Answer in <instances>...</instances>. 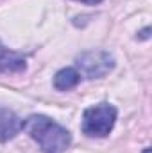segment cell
<instances>
[{
    "instance_id": "6da1fadb",
    "label": "cell",
    "mask_w": 152,
    "mask_h": 153,
    "mask_svg": "<svg viewBox=\"0 0 152 153\" xmlns=\"http://www.w3.org/2000/svg\"><path fill=\"white\" fill-rule=\"evenodd\" d=\"M22 130H25L29 137L38 143L43 153H65L72 144V134L47 116H29L22 121Z\"/></svg>"
},
{
    "instance_id": "7a4b0ae2",
    "label": "cell",
    "mask_w": 152,
    "mask_h": 153,
    "mask_svg": "<svg viewBox=\"0 0 152 153\" xmlns=\"http://www.w3.org/2000/svg\"><path fill=\"white\" fill-rule=\"evenodd\" d=\"M118 111L111 103H97L93 107H88L82 114V134L88 137H106L111 134L116 123Z\"/></svg>"
},
{
    "instance_id": "3957f363",
    "label": "cell",
    "mask_w": 152,
    "mask_h": 153,
    "mask_svg": "<svg viewBox=\"0 0 152 153\" xmlns=\"http://www.w3.org/2000/svg\"><path fill=\"white\" fill-rule=\"evenodd\" d=\"M77 71L86 78H102L114 68V59L104 50H90L77 55Z\"/></svg>"
},
{
    "instance_id": "277c9868",
    "label": "cell",
    "mask_w": 152,
    "mask_h": 153,
    "mask_svg": "<svg viewBox=\"0 0 152 153\" xmlns=\"http://www.w3.org/2000/svg\"><path fill=\"white\" fill-rule=\"evenodd\" d=\"M25 70H27V59L18 52L9 50L0 41V73L2 75H18V73H23Z\"/></svg>"
},
{
    "instance_id": "5b68a950",
    "label": "cell",
    "mask_w": 152,
    "mask_h": 153,
    "mask_svg": "<svg viewBox=\"0 0 152 153\" xmlns=\"http://www.w3.org/2000/svg\"><path fill=\"white\" fill-rule=\"evenodd\" d=\"M20 130H22L20 117L13 111L0 107V143H5V141L16 137Z\"/></svg>"
},
{
    "instance_id": "8992f818",
    "label": "cell",
    "mask_w": 152,
    "mask_h": 153,
    "mask_svg": "<svg viewBox=\"0 0 152 153\" xmlns=\"http://www.w3.org/2000/svg\"><path fill=\"white\" fill-rule=\"evenodd\" d=\"M81 73L75 68H63L54 75V87L57 91H70L81 84Z\"/></svg>"
},
{
    "instance_id": "52a82bcc",
    "label": "cell",
    "mask_w": 152,
    "mask_h": 153,
    "mask_svg": "<svg viewBox=\"0 0 152 153\" xmlns=\"http://www.w3.org/2000/svg\"><path fill=\"white\" fill-rule=\"evenodd\" d=\"M75 2H81V4H90V5H95V4H100L102 0H75Z\"/></svg>"
},
{
    "instance_id": "ba28073f",
    "label": "cell",
    "mask_w": 152,
    "mask_h": 153,
    "mask_svg": "<svg viewBox=\"0 0 152 153\" xmlns=\"http://www.w3.org/2000/svg\"><path fill=\"white\" fill-rule=\"evenodd\" d=\"M143 153H150V148H145V150H143Z\"/></svg>"
}]
</instances>
